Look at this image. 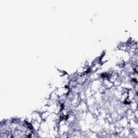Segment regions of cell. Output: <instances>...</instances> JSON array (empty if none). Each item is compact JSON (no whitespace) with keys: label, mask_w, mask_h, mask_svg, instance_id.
Returning a JSON list of instances; mask_svg holds the SVG:
<instances>
[{"label":"cell","mask_w":138,"mask_h":138,"mask_svg":"<svg viewBox=\"0 0 138 138\" xmlns=\"http://www.w3.org/2000/svg\"><path fill=\"white\" fill-rule=\"evenodd\" d=\"M99 58L100 62V63L102 65L109 61V57L107 55H106V53H104Z\"/></svg>","instance_id":"6da1fadb"}]
</instances>
